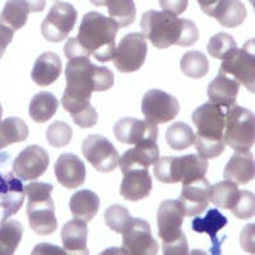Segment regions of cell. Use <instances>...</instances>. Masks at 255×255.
Instances as JSON below:
<instances>
[{
    "label": "cell",
    "instance_id": "1f68e13d",
    "mask_svg": "<svg viewBox=\"0 0 255 255\" xmlns=\"http://www.w3.org/2000/svg\"><path fill=\"white\" fill-rule=\"evenodd\" d=\"M238 184L223 180L209 188V202L218 208L231 209L239 197Z\"/></svg>",
    "mask_w": 255,
    "mask_h": 255
},
{
    "label": "cell",
    "instance_id": "7bdbcfd3",
    "mask_svg": "<svg viewBox=\"0 0 255 255\" xmlns=\"http://www.w3.org/2000/svg\"><path fill=\"white\" fill-rule=\"evenodd\" d=\"M254 230L255 225L250 223L241 232V247L244 250H247L250 254H255V244H254Z\"/></svg>",
    "mask_w": 255,
    "mask_h": 255
},
{
    "label": "cell",
    "instance_id": "4dcf8cb0",
    "mask_svg": "<svg viewBox=\"0 0 255 255\" xmlns=\"http://www.w3.org/2000/svg\"><path fill=\"white\" fill-rule=\"evenodd\" d=\"M28 8L23 0H8L0 13V24L13 32L18 31L28 19Z\"/></svg>",
    "mask_w": 255,
    "mask_h": 255
},
{
    "label": "cell",
    "instance_id": "ba28073f",
    "mask_svg": "<svg viewBox=\"0 0 255 255\" xmlns=\"http://www.w3.org/2000/svg\"><path fill=\"white\" fill-rule=\"evenodd\" d=\"M223 138L234 151L249 152L255 138L254 114L235 105L227 114Z\"/></svg>",
    "mask_w": 255,
    "mask_h": 255
},
{
    "label": "cell",
    "instance_id": "b9f144b4",
    "mask_svg": "<svg viewBox=\"0 0 255 255\" xmlns=\"http://www.w3.org/2000/svg\"><path fill=\"white\" fill-rule=\"evenodd\" d=\"M189 0H159V5L165 12L174 13V14H181L188 8Z\"/></svg>",
    "mask_w": 255,
    "mask_h": 255
},
{
    "label": "cell",
    "instance_id": "603a6c76",
    "mask_svg": "<svg viewBox=\"0 0 255 255\" xmlns=\"http://www.w3.org/2000/svg\"><path fill=\"white\" fill-rule=\"evenodd\" d=\"M152 191V177L148 170H130L124 174L120 185V195L130 202H138Z\"/></svg>",
    "mask_w": 255,
    "mask_h": 255
},
{
    "label": "cell",
    "instance_id": "9c48e42d",
    "mask_svg": "<svg viewBox=\"0 0 255 255\" xmlns=\"http://www.w3.org/2000/svg\"><path fill=\"white\" fill-rule=\"evenodd\" d=\"M254 40H249L241 49L236 50L229 59L223 60L220 72L243 83L250 92L255 87V50Z\"/></svg>",
    "mask_w": 255,
    "mask_h": 255
},
{
    "label": "cell",
    "instance_id": "9a60e30c",
    "mask_svg": "<svg viewBox=\"0 0 255 255\" xmlns=\"http://www.w3.org/2000/svg\"><path fill=\"white\" fill-rule=\"evenodd\" d=\"M50 158L47 152L40 145H28L13 161V174L19 180H36L46 172Z\"/></svg>",
    "mask_w": 255,
    "mask_h": 255
},
{
    "label": "cell",
    "instance_id": "44dd1931",
    "mask_svg": "<svg viewBox=\"0 0 255 255\" xmlns=\"http://www.w3.org/2000/svg\"><path fill=\"white\" fill-rule=\"evenodd\" d=\"M227 217L223 216L218 209H209L207 212L206 217H195L191 221V229L198 234H208L212 241L211 255H221L222 254V244L225 243V239L218 238L217 234L227 225Z\"/></svg>",
    "mask_w": 255,
    "mask_h": 255
},
{
    "label": "cell",
    "instance_id": "52a82bcc",
    "mask_svg": "<svg viewBox=\"0 0 255 255\" xmlns=\"http://www.w3.org/2000/svg\"><path fill=\"white\" fill-rule=\"evenodd\" d=\"M10 154L0 153V225L17 215L24 200V186L13 174Z\"/></svg>",
    "mask_w": 255,
    "mask_h": 255
},
{
    "label": "cell",
    "instance_id": "816d5d0a",
    "mask_svg": "<svg viewBox=\"0 0 255 255\" xmlns=\"http://www.w3.org/2000/svg\"><path fill=\"white\" fill-rule=\"evenodd\" d=\"M1 116H3V108H1V104H0V119H1Z\"/></svg>",
    "mask_w": 255,
    "mask_h": 255
},
{
    "label": "cell",
    "instance_id": "277c9868",
    "mask_svg": "<svg viewBox=\"0 0 255 255\" xmlns=\"http://www.w3.org/2000/svg\"><path fill=\"white\" fill-rule=\"evenodd\" d=\"M118 31L119 27L113 19L99 12H88L82 19L76 38L87 58L93 55L100 63H108L115 54Z\"/></svg>",
    "mask_w": 255,
    "mask_h": 255
},
{
    "label": "cell",
    "instance_id": "7dc6e473",
    "mask_svg": "<svg viewBox=\"0 0 255 255\" xmlns=\"http://www.w3.org/2000/svg\"><path fill=\"white\" fill-rule=\"evenodd\" d=\"M23 1L26 3L29 12L32 13L42 12L46 6V0H23Z\"/></svg>",
    "mask_w": 255,
    "mask_h": 255
},
{
    "label": "cell",
    "instance_id": "2e32d148",
    "mask_svg": "<svg viewBox=\"0 0 255 255\" xmlns=\"http://www.w3.org/2000/svg\"><path fill=\"white\" fill-rule=\"evenodd\" d=\"M185 211L179 200H163L157 211V225L158 236L163 243H171L177 240L184 232L181 226L184 222Z\"/></svg>",
    "mask_w": 255,
    "mask_h": 255
},
{
    "label": "cell",
    "instance_id": "4fadbf2b",
    "mask_svg": "<svg viewBox=\"0 0 255 255\" xmlns=\"http://www.w3.org/2000/svg\"><path fill=\"white\" fill-rule=\"evenodd\" d=\"M180 111L176 97L159 90L148 91L142 100V113L151 124H165L171 122Z\"/></svg>",
    "mask_w": 255,
    "mask_h": 255
},
{
    "label": "cell",
    "instance_id": "f546056e",
    "mask_svg": "<svg viewBox=\"0 0 255 255\" xmlns=\"http://www.w3.org/2000/svg\"><path fill=\"white\" fill-rule=\"evenodd\" d=\"M28 127L19 118H6L0 122V151L14 143L24 142L28 138Z\"/></svg>",
    "mask_w": 255,
    "mask_h": 255
},
{
    "label": "cell",
    "instance_id": "836d02e7",
    "mask_svg": "<svg viewBox=\"0 0 255 255\" xmlns=\"http://www.w3.org/2000/svg\"><path fill=\"white\" fill-rule=\"evenodd\" d=\"M23 236V226L18 221H6L0 226V255H14Z\"/></svg>",
    "mask_w": 255,
    "mask_h": 255
},
{
    "label": "cell",
    "instance_id": "6da1fadb",
    "mask_svg": "<svg viewBox=\"0 0 255 255\" xmlns=\"http://www.w3.org/2000/svg\"><path fill=\"white\" fill-rule=\"evenodd\" d=\"M67 87L61 105L78 127L87 129L97 124L99 114L91 105V93L105 92L114 86V74L106 67H99L90 58L68 59L65 67Z\"/></svg>",
    "mask_w": 255,
    "mask_h": 255
},
{
    "label": "cell",
    "instance_id": "8fae6325",
    "mask_svg": "<svg viewBox=\"0 0 255 255\" xmlns=\"http://www.w3.org/2000/svg\"><path fill=\"white\" fill-rule=\"evenodd\" d=\"M147 41L142 33H128L115 49L114 64L122 73H133L143 67L147 56Z\"/></svg>",
    "mask_w": 255,
    "mask_h": 255
},
{
    "label": "cell",
    "instance_id": "f907efd6",
    "mask_svg": "<svg viewBox=\"0 0 255 255\" xmlns=\"http://www.w3.org/2000/svg\"><path fill=\"white\" fill-rule=\"evenodd\" d=\"M90 1L96 6H105V0H90Z\"/></svg>",
    "mask_w": 255,
    "mask_h": 255
},
{
    "label": "cell",
    "instance_id": "8992f818",
    "mask_svg": "<svg viewBox=\"0 0 255 255\" xmlns=\"http://www.w3.org/2000/svg\"><path fill=\"white\" fill-rule=\"evenodd\" d=\"M208 161L197 154L181 157H162L154 165V176L165 184L183 183V185L206 177Z\"/></svg>",
    "mask_w": 255,
    "mask_h": 255
},
{
    "label": "cell",
    "instance_id": "4316f807",
    "mask_svg": "<svg viewBox=\"0 0 255 255\" xmlns=\"http://www.w3.org/2000/svg\"><path fill=\"white\" fill-rule=\"evenodd\" d=\"M69 208L76 220L88 223L96 217L99 212L100 198L93 191L83 189V190L77 191L76 194L70 198Z\"/></svg>",
    "mask_w": 255,
    "mask_h": 255
},
{
    "label": "cell",
    "instance_id": "5bb4252c",
    "mask_svg": "<svg viewBox=\"0 0 255 255\" xmlns=\"http://www.w3.org/2000/svg\"><path fill=\"white\" fill-rule=\"evenodd\" d=\"M123 235V249L128 255H157L158 244L152 236L151 226L142 218H133Z\"/></svg>",
    "mask_w": 255,
    "mask_h": 255
},
{
    "label": "cell",
    "instance_id": "7c38bea8",
    "mask_svg": "<svg viewBox=\"0 0 255 255\" xmlns=\"http://www.w3.org/2000/svg\"><path fill=\"white\" fill-rule=\"evenodd\" d=\"M82 152L84 158L100 172L108 174L114 171L119 163V152L108 138L100 134L86 138L82 144Z\"/></svg>",
    "mask_w": 255,
    "mask_h": 255
},
{
    "label": "cell",
    "instance_id": "60d3db41",
    "mask_svg": "<svg viewBox=\"0 0 255 255\" xmlns=\"http://www.w3.org/2000/svg\"><path fill=\"white\" fill-rule=\"evenodd\" d=\"M163 255H189V245L185 234L171 243H163Z\"/></svg>",
    "mask_w": 255,
    "mask_h": 255
},
{
    "label": "cell",
    "instance_id": "d6986e66",
    "mask_svg": "<svg viewBox=\"0 0 255 255\" xmlns=\"http://www.w3.org/2000/svg\"><path fill=\"white\" fill-rule=\"evenodd\" d=\"M159 158V148L154 140H148L135 148H131L119 157L120 170L123 174L130 170H147L149 166L156 165Z\"/></svg>",
    "mask_w": 255,
    "mask_h": 255
},
{
    "label": "cell",
    "instance_id": "484cf974",
    "mask_svg": "<svg viewBox=\"0 0 255 255\" xmlns=\"http://www.w3.org/2000/svg\"><path fill=\"white\" fill-rule=\"evenodd\" d=\"M61 69H63L61 60L55 52H44L36 59L31 73L32 81L37 86L46 87L58 81L61 74Z\"/></svg>",
    "mask_w": 255,
    "mask_h": 255
},
{
    "label": "cell",
    "instance_id": "d6a6232c",
    "mask_svg": "<svg viewBox=\"0 0 255 255\" xmlns=\"http://www.w3.org/2000/svg\"><path fill=\"white\" fill-rule=\"evenodd\" d=\"M105 6H108L110 19L119 28L130 26L135 19L136 9L133 0H105Z\"/></svg>",
    "mask_w": 255,
    "mask_h": 255
},
{
    "label": "cell",
    "instance_id": "74e56055",
    "mask_svg": "<svg viewBox=\"0 0 255 255\" xmlns=\"http://www.w3.org/2000/svg\"><path fill=\"white\" fill-rule=\"evenodd\" d=\"M131 220L133 218L130 217L129 211L119 204L110 206L105 212V222L113 231L118 232V234H123L127 227L130 225Z\"/></svg>",
    "mask_w": 255,
    "mask_h": 255
},
{
    "label": "cell",
    "instance_id": "ee69618b",
    "mask_svg": "<svg viewBox=\"0 0 255 255\" xmlns=\"http://www.w3.org/2000/svg\"><path fill=\"white\" fill-rule=\"evenodd\" d=\"M31 255H67V253L60 247H56V245L49 243H41L33 248Z\"/></svg>",
    "mask_w": 255,
    "mask_h": 255
},
{
    "label": "cell",
    "instance_id": "c3c4849f",
    "mask_svg": "<svg viewBox=\"0 0 255 255\" xmlns=\"http://www.w3.org/2000/svg\"><path fill=\"white\" fill-rule=\"evenodd\" d=\"M99 255H128V253L123 248H109Z\"/></svg>",
    "mask_w": 255,
    "mask_h": 255
},
{
    "label": "cell",
    "instance_id": "f35d334b",
    "mask_svg": "<svg viewBox=\"0 0 255 255\" xmlns=\"http://www.w3.org/2000/svg\"><path fill=\"white\" fill-rule=\"evenodd\" d=\"M72 128L64 122H54L46 130V139L52 147L61 148L69 144L72 140Z\"/></svg>",
    "mask_w": 255,
    "mask_h": 255
},
{
    "label": "cell",
    "instance_id": "7402d4cb",
    "mask_svg": "<svg viewBox=\"0 0 255 255\" xmlns=\"http://www.w3.org/2000/svg\"><path fill=\"white\" fill-rule=\"evenodd\" d=\"M88 227L81 220H72L61 229L60 238L67 255H90L87 249Z\"/></svg>",
    "mask_w": 255,
    "mask_h": 255
},
{
    "label": "cell",
    "instance_id": "83f0119b",
    "mask_svg": "<svg viewBox=\"0 0 255 255\" xmlns=\"http://www.w3.org/2000/svg\"><path fill=\"white\" fill-rule=\"evenodd\" d=\"M212 17L227 28H234L243 23L247 18V8L240 0H221Z\"/></svg>",
    "mask_w": 255,
    "mask_h": 255
},
{
    "label": "cell",
    "instance_id": "ac0fdd59",
    "mask_svg": "<svg viewBox=\"0 0 255 255\" xmlns=\"http://www.w3.org/2000/svg\"><path fill=\"white\" fill-rule=\"evenodd\" d=\"M209 188L211 185L206 177L183 185L179 202L184 207L185 216L195 217L206 211L209 203Z\"/></svg>",
    "mask_w": 255,
    "mask_h": 255
},
{
    "label": "cell",
    "instance_id": "8d00e7d4",
    "mask_svg": "<svg viewBox=\"0 0 255 255\" xmlns=\"http://www.w3.org/2000/svg\"><path fill=\"white\" fill-rule=\"evenodd\" d=\"M207 50L212 58L226 60L238 50V45L231 35L221 32V33L212 36L207 45Z\"/></svg>",
    "mask_w": 255,
    "mask_h": 255
},
{
    "label": "cell",
    "instance_id": "ffe728a7",
    "mask_svg": "<svg viewBox=\"0 0 255 255\" xmlns=\"http://www.w3.org/2000/svg\"><path fill=\"white\" fill-rule=\"evenodd\" d=\"M55 176L67 189H77L86 181V166L78 156L63 153L55 162Z\"/></svg>",
    "mask_w": 255,
    "mask_h": 255
},
{
    "label": "cell",
    "instance_id": "cb8c5ba5",
    "mask_svg": "<svg viewBox=\"0 0 255 255\" xmlns=\"http://www.w3.org/2000/svg\"><path fill=\"white\" fill-rule=\"evenodd\" d=\"M239 88H240L239 82L218 72V76L209 83L207 93L212 104L232 109L236 105Z\"/></svg>",
    "mask_w": 255,
    "mask_h": 255
},
{
    "label": "cell",
    "instance_id": "d590c367",
    "mask_svg": "<svg viewBox=\"0 0 255 255\" xmlns=\"http://www.w3.org/2000/svg\"><path fill=\"white\" fill-rule=\"evenodd\" d=\"M180 67H181V72L186 77L199 79L207 76L209 70V63L203 52L188 51L180 60Z\"/></svg>",
    "mask_w": 255,
    "mask_h": 255
},
{
    "label": "cell",
    "instance_id": "7a4b0ae2",
    "mask_svg": "<svg viewBox=\"0 0 255 255\" xmlns=\"http://www.w3.org/2000/svg\"><path fill=\"white\" fill-rule=\"evenodd\" d=\"M144 38L157 49H167L172 45L191 46L199 38V31L191 20L181 19L170 12L147 10L140 19Z\"/></svg>",
    "mask_w": 255,
    "mask_h": 255
},
{
    "label": "cell",
    "instance_id": "30bf717a",
    "mask_svg": "<svg viewBox=\"0 0 255 255\" xmlns=\"http://www.w3.org/2000/svg\"><path fill=\"white\" fill-rule=\"evenodd\" d=\"M77 18L78 13L74 6L65 1H56L41 24V33L45 40L61 42L73 31Z\"/></svg>",
    "mask_w": 255,
    "mask_h": 255
},
{
    "label": "cell",
    "instance_id": "d4e9b609",
    "mask_svg": "<svg viewBox=\"0 0 255 255\" xmlns=\"http://www.w3.org/2000/svg\"><path fill=\"white\" fill-rule=\"evenodd\" d=\"M255 165L250 152H238L230 158L223 170L225 179L235 184L245 185L254 179Z\"/></svg>",
    "mask_w": 255,
    "mask_h": 255
},
{
    "label": "cell",
    "instance_id": "3957f363",
    "mask_svg": "<svg viewBox=\"0 0 255 255\" xmlns=\"http://www.w3.org/2000/svg\"><path fill=\"white\" fill-rule=\"evenodd\" d=\"M231 109L207 102L197 109L191 120L197 128L195 144L199 157L204 159L216 158L225 151V124Z\"/></svg>",
    "mask_w": 255,
    "mask_h": 255
},
{
    "label": "cell",
    "instance_id": "bcb514c9",
    "mask_svg": "<svg viewBox=\"0 0 255 255\" xmlns=\"http://www.w3.org/2000/svg\"><path fill=\"white\" fill-rule=\"evenodd\" d=\"M198 4H199L200 9H202V12L206 13L207 15L212 17L213 12H215V9L217 8L218 4L221 3V0H197Z\"/></svg>",
    "mask_w": 255,
    "mask_h": 255
},
{
    "label": "cell",
    "instance_id": "e575fe53",
    "mask_svg": "<svg viewBox=\"0 0 255 255\" xmlns=\"http://www.w3.org/2000/svg\"><path fill=\"white\" fill-rule=\"evenodd\" d=\"M166 140L172 149L183 151L194 144L195 134L188 124L177 122L168 127L166 131Z\"/></svg>",
    "mask_w": 255,
    "mask_h": 255
},
{
    "label": "cell",
    "instance_id": "5b68a950",
    "mask_svg": "<svg viewBox=\"0 0 255 255\" xmlns=\"http://www.w3.org/2000/svg\"><path fill=\"white\" fill-rule=\"evenodd\" d=\"M54 186L47 183L33 181L24 186L27 194L26 212L29 226L37 235L47 236L58 229V220L55 217V204L51 198Z\"/></svg>",
    "mask_w": 255,
    "mask_h": 255
},
{
    "label": "cell",
    "instance_id": "ab89813d",
    "mask_svg": "<svg viewBox=\"0 0 255 255\" xmlns=\"http://www.w3.org/2000/svg\"><path fill=\"white\" fill-rule=\"evenodd\" d=\"M230 211L239 220H248L255 215V197L253 193L247 190L239 191L236 203Z\"/></svg>",
    "mask_w": 255,
    "mask_h": 255
},
{
    "label": "cell",
    "instance_id": "f6af8a7d",
    "mask_svg": "<svg viewBox=\"0 0 255 255\" xmlns=\"http://www.w3.org/2000/svg\"><path fill=\"white\" fill-rule=\"evenodd\" d=\"M13 35H14V32L12 29L6 28L5 26L0 24V59L4 55L8 45L12 42Z\"/></svg>",
    "mask_w": 255,
    "mask_h": 255
},
{
    "label": "cell",
    "instance_id": "f1b7e54d",
    "mask_svg": "<svg viewBox=\"0 0 255 255\" xmlns=\"http://www.w3.org/2000/svg\"><path fill=\"white\" fill-rule=\"evenodd\" d=\"M59 101L52 93L42 91L33 96L29 104V116L36 123H46L55 115Z\"/></svg>",
    "mask_w": 255,
    "mask_h": 255
},
{
    "label": "cell",
    "instance_id": "681fc988",
    "mask_svg": "<svg viewBox=\"0 0 255 255\" xmlns=\"http://www.w3.org/2000/svg\"><path fill=\"white\" fill-rule=\"evenodd\" d=\"M189 255H208L206 252H203V250L200 249H195V250H191L190 253H189Z\"/></svg>",
    "mask_w": 255,
    "mask_h": 255
},
{
    "label": "cell",
    "instance_id": "e0dca14e",
    "mask_svg": "<svg viewBox=\"0 0 255 255\" xmlns=\"http://www.w3.org/2000/svg\"><path fill=\"white\" fill-rule=\"evenodd\" d=\"M114 134L119 142L125 144H140L148 140L157 142L158 129L157 125L134 118H124L114 127Z\"/></svg>",
    "mask_w": 255,
    "mask_h": 255
}]
</instances>
